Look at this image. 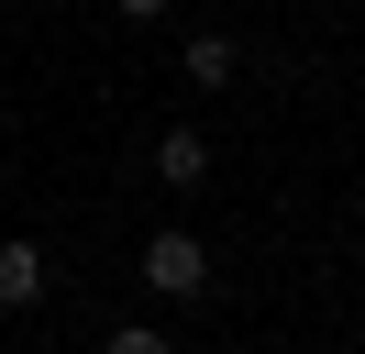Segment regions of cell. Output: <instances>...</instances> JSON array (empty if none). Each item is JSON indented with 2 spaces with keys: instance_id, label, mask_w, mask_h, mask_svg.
I'll use <instances>...</instances> for the list:
<instances>
[{
  "instance_id": "4",
  "label": "cell",
  "mask_w": 365,
  "mask_h": 354,
  "mask_svg": "<svg viewBox=\"0 0 365 354\" xmlns=\"http://www.w3.org/2000/svg\"><path fill=\"white\" fill-rule=\"evenodd\" d=\"M155 177H166V188H200V177H210V144H200V133H155Z\"/></svg>"
},
{
  "instance_id": "6",
  "label": "cell",
  "mask_w": 365,
  "mask_h": 354,
  "mask_svg": "<svg viewBox=\"0 0 365 354\" xmlns=\"http://www.w3.org/2000/svg\"><path fill=\"white\" fill-rule=\"evenodd\" d=\"M111 11H122V22H166L178 0H111Z\"/></svg>"
},
{
  "instance_id": "3",
  "label": "cell",
  "mask_w": 365,
  "mask_h": 354,
  "mask_svg": "<svg viewBox=\"0 0 365 354\" xmlns=\"http://www.w3.org/2000/svg\"><path fill=\"white\" fill-rule=\"evenodd\" d=\"M244 78V44L232 34H188V88H232Z\"/></svg>"
},
{
  "instance_id": "5",
  "label": "cell",
  "mask_w": 365,
  "mask_h": 354,
  "mask_svg": "<svg viewBox=\"0 0 365 354\" xmlns=\"http://www.w3.org/2000/svg\"><path fill=\"white\" fill-rule=\"evenodd\" d=\"M100 354H178V343H166V332H144V321H133V332H111V343H100Z\"/></svg>"
},
{
  "instance_id": "1",
  "label": "cell",
  "mask_w": 365,
  "mask_h": 354,
  "mask_svg": "<svg viewBox=\"0 0 365 354\" xmlns=\"http://www.w3.org/2000/svg\"><path fill=\"white\" fill-rule=\"evenodd\" d=\"M144 277H155V299H200V288H210L200 233H155V243H144Z\"/></svg>"
},
{
  "instance_id": "2",
  "label": "cell",
  "mask_w": 365,
  "mask_h": 354,
  "mask_svg": "<svg viewBox=\"0 0 365 354\" xmlns=\"http://www.w3.org/2000/svg\"><path fill=\"white\" fill-rule=\"evenodd\" d=\"M34 299H45V255L11 233V243H0V310H34Z\"/></svg>"
}]
</instances>
